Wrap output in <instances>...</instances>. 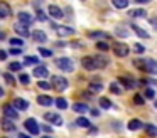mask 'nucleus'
<instances>
[{"label":"nucleus","instance_id":"4468645a","mask_svg":"<svg viewBox=\"0 0 157 138\" xmlns=\"http://www.w3.org/2000/svg\"><path fill=\"white\" fill-rule=\"evenodd\" d=\"M31 35H32V39H34L36 42H39V44H42V42L48 40V35H46V32H42V30H34Z\"/></svg>","mask_w":157,"mask_h":138},{"label":"nucleus","instance_id":"c03bdc74","mask_svg":"<svg viewBox=\"0 0 157 138\" xmlns=\"http://www.w3.org/2000/svg\"><path fill=\"white\" fill-rule=\"evenodd\" d=\"M9 54H14V56H19V54H21V49H17V47H12L10 49V52Z\"/></svg>","mask_w":157,"mask_h":138},{"label":"nucleus","instance_id":"c9c22d12","mask_svg":"<svg viewBox=\"0 0 157 138\" xmlns=\"http://www.w3.org/2000/svg\"><path fill=\"white\" fill-rule=\"evenodd\" d=\"M19 81H21L22 84H29V83H31V77H29V74H24V73H22L21 76H19Z\"/></svg>","mask_w":157,"mask_h":138},{"label":"nucleus","instance_id":"6e6d98bb","mask_svg":"<svg viewBox=\"0 0 157 138\" xmlns=\"http://www.w3.org/2000/svg\"><path fill=\"white\" fill-rule=\"evenodd\" d=\"M154 106H155V108H157V99H155V101H154Z\"/></svg>","mask_w":157,"mask_h":138},{"label":"nucleus","instance_id":"4c0bfd02","mask_svg":"<svg viewBox=\"0 0 157 138\" xmlns=\"http://www.w3.org/2000/svg\"><path fill=\"white\" fill-rule=\"evenodd\" d=\"M37 86L41 88V89H49V88H51V84H49V83H46V81H39V83H37Z\"/></svg>","mask_w":157,"mask_h":138},{"label":"nucleus","instance_id":"20e7f679","mask_svg":"<svg viewBox=\"0 0 157 138\" xmlns=\"http://www.w3.org/2000/svg\"><path fill=\"white\" fill-rule=\"evenodd\" d=\"M2 111H4L5 118H9V120H12V121L19 118V111L15 110L12 104H4V106H2Z\"/></svg>","mask_w":157,"mask_h":138},{"label":"nucleus","instance_id":"de8ad7c7","mask_svg":"<svg viewBox=\"0 0 157 138\" xmlns=\"http://www.w3.org/2000/svg\"><path fill=\"white\" fill-rule=\"evenodd\" d=\"M149 20H150V22H152V24H154V25H155V29H157V19H155V17H150V19H149Z\"/></svg>","mask_w":157,"mask_h":138},{"label":"nucleus","instance_id":"9d476101","mask_svg":"<svg viewBox=\"0 0 157 138\" xmlns=\"http://www.w3.org/2000/svg\"><path fill=\"white\" fill-rule=\"evenodd\" d=\"M17 17H19V24H22V25H31L32 24V15L31 13H27V12H19L17 13Z\"/></svg>","mask_w":157,"mask_h":138},{"label":"nucleus","instance_id":"3c124183","mask_svg":"<svg viewBox=\"0 0 157 138\" xmlns=\"http://www.w3.org/2000/svg\"><path fill=\"white\" fill-rule=\"evenodd\" d=\"M96 131H98V130H96V128H90V135H95Z\"/></svg>","mask_w":157,"mask_h":138},{"label":"nucleus","instance_id":"a211bd4d","mask_svg":"<svg viewBox=\"0 0 157 138\" xmlns=\"http://www.w3.org/2000/svg\"><path fill=\"white\" fill-rule=\"evenodd\" d=\"M81 66L85 67V69H88V71L96 69L95 62H93V57H83V59H81Z\"/></svg>","mask_w":157,"mask_h":138},{"label":"nucleus","instance_id":"ddd939ff","mask_svg":"<svg viewBox=\"0 0 157 138\" xmlns=\"http://www.w3.org/2000/svg\"><path fill=\"white\" fill-rule=\"evenodd\" d=\"M49 15L52 17V19H63V10L59 9L58 5H49Z\"/></svg>","mask_w":157,"mask_h":138},{"label":"nucleus","instance_id":"58836bf2","mask_svg":"<svg viewBox=\"0 0 157 138\" xmlns=\"http://www.w3.org/2000/svg\"><path fill=\"white\" fill-rule=\"evenodd\" d=\"M37 20H39V22H46V20H48V17H46V13L42 12V10H41V12H37Z\"/></svg>","mask_w":157,"mask_h":138},{"label":"nucleus","instance_id":"c756f323","mask_svg":"<svg viewBox=\"0 0 157 138\" xmlns=\"http://www.w3.org/2000/svg\"><path fill=\"white\" fill-rule=\"evenodd\" d=\"M9 42H10V46H12V47H17V49H19V47L22 46V44H24V42H22L21 39H19V37H12V39L9 40Z\"/></svg>","mask_w":157,"mask_h":138},{"label":"nucleus","instance_id":"6ab92c4d","mask_svg":"<svg viewBox=\"0 0 157 138\" xmlns=\"http://www.w3.org/2000/svg\"><path fill=\"white\" fill-rule=\"evenodd\" d=\"M142 126H144V123L140 120H137V118H135V120H130L128 121V130L130 131H137V130H140Z\"/></svg>","mask_w":157,"mask_h":138},{"label":"nucleus","instance_id":"0eeeda50","mask_svg":"<svg viewBox=\"0 0 157 138\" xmlns=\"http://www.w3.org/2000/svg\"><path fill=\"white\" fill-rule=\"evenodd\" d=\"M144 71L150 74H157V61L155 59H144Z\"/></svg>","mask_w":157,"mask_h":138},{"label":"nucleus","instance_id":"ea45409f","mask_svg":"<svg viewBox=\"0 0 157 138\" xmlns=\"http://www.w3.org/2000/svg\"><path fill=\"white\" fill-rule=\"evenodd\" d=\"M96 47H98L100 50H108V42H98Z\"/></svg>","mask_w":157,"mask_h":138},{"label":"nucleus","instance_id":"393cba45","mask_svg":"<svg viewBox=\"0 0 157 138\" xmlns=\"http://www.w3.org/2000/svg\"><path fill=\"white\" fill-rule=\"evenodd\" d=\"M39 62V59L37 57H34V56H25L24 57V64L25 66H32V64H37Z\"/></svg>","mask_w":157,"mask_h":138},{"label":"nucleus","instance_id":"a18cd8bd","mask_svg":"<svg viewBox=\"0 0 157 138\" xmlns=\"http://www.w3.org/2000/svg\"><path fill=\"white\" fill-rule=\"evenodd\" d=\"M7 56H9V54L5 52V50H0V61H5V59H7Z\"/></svg>","mask_w":157,"mask_h":138},{"label":"nucleus","instance_id":"b1692460","mask_svg":"<svg viewBox=\"0 0 157 138\" xmlns=\"http://www.w3.org/2000/svg\"><path fill=\"white\" fill-rule=\"evenodd\" d=\"M132 29L135 30V34L139 37H142V39H147V37H149V32H145V30L142 29V27H139V25H132Z\"/></svg>","mask_w":157,"mask_h":138},{"label":"nucleus","instance_id":"f8f14e48","mask_svg":"<svg viewBox=\"0 0 157 138\" xmlns=\"http://www.w3.org/2000/svg\"><path fill=\"white\" fill-rule=\"evenodd\" d=\"M88 37L91 39H105V40H110L112 35L108 32H101V30H95V32H88Z\"/></svg>","mask_w":157,"mask_h":138},{"label":"nucleus","instance_id":"1a4fd4ad","mask_svg":"<svg viewBox=\"0 0 157 138\" xmlns=\"http://www.w3.org/2000/svg\"><path fill=\"white\" fill-rule=\"evenodd\" d=\"M93 62H95L96 69H101V67H105L106 64H108V59H106L103 54H96V56H93Z\"/></svg>","mask_w":157,"mask_h":138},{"label":"nucleus","instance_id":"8fccbe9b","mask_svg":"<svg viewBox=\"0 0 157 138\" xmlns=\"http://www.w3.org/2000/svg\"><path fill=\"white\" fill-rule=\"evenodd\" d=\"M19 138H31L29 135H25V133H19Z\"/></svg>","mask_w":157,"mask_h":138},{"label":"nucleus","instance_id":"f704fd0d","mask_svg":"<svg viewBox=\"0 0 157 138\" xmlns=\"http://www.w3.org/2000/svg\"><path fill=\"white\" fill-rule=\"evenodd\" d=\"M9 69H10L12 73H14V71H21L22 69V64L21 62H10V64H9Z\"/></svg>","mask_w":157,"mask_h":138},{"label":"nucleus","instance_id":"4d7b16f0","mask_svg":"<svg viewBox=\"0 0 157 138\" xmlns=\"http://www.w3.org/2000/svg\"><path fill=\"white\" fill-rule=\"evenodd\" d=\"M41 138H51V136H41Z\"/></svg>","mask_w":157,"mask_h":138},{"label":"nucleus","instance_id":"2f4dec72","mask_svg":"<svg viewBox=\"0 0 157 138\" xmlns=\"http://www.w3.org/2000/svg\"><path fill=\"white\" fill-rule=\"evenodd\" d=\"M144 98H145V99H154V98H155V93H154V89L147 88L145 93H144Z\"/></svg>","mask_w":157,"mask_h":138},{"label":"nucleus","instance_id":"473e14b6","mask_svg":"<svg viewBox=\"0 0 157 138\" xmlns=\"http://www.w3.org/2000/svg\"><path fill=\"white\" fill-rule=\"evenodd\" d=\"M103 89V86L100 83H91L90 84V91H95V93H100V91Z\"/></svg>","mask_w":157,"mask_h":138},{"label":"nucleus","instance_id":"cd10ccee","mask_svg":"<svg viewBox=\"0 0 157 138\" xmlns=\"http://www.w3.org/2000/svg\"><path fill=\"white\" fill-rule=\"evenodd\" d=\"M56 106H58L59 110H66V108H68V101H66L64 98H58V99H56Z\"/></svg>","mask_w":157,"mask_h":138},{"label":"nucleus","instance_id":"f03ea898","mask_svg":"<svg viewBox=\"0 0 157 138\" xmlns=\"http://www.w3.org/2000/svg\"><path fill=\"white\" fill-rule=\"evenodd\" d=\"M52 83H51V88H54L56 91H64L66 88H68V79L63 76H52Z\"/></svg>","mask_w":157,"mask_h":138},{"label":"nucleus","instance_id":"dca6fc26","mask_svg":"<svg viewBox=\"0 0 157 138\" xmlns=\"http://www.w3.org/2000/svg\"><path fill=\"white\" fill-rule=\"evenodd\" d=\"M14 108H17V110H27L29 108V101H25V99H22V98H15L14 99V104H12Z\"/></svg>","mask_w":157,"mask_h":138},{"label":"nucleus","instance_id":"37998d69","mask_svg":"<svg viewBox=\"0 0 157 138\" xmlns=\"http://www.w3.org/2000/svg\"><path fill=\"white\" fill-rule=\"evenodd\" d=\"M133 50H135V52H139V54H142V52H144V46L135 44V46H133Z\"/></svg>","mask_w":157,"mask_h":138},{"label":"nucleus","instance_id":"423d86ee","mask_svg":"<svg viewBox=\"0 0 157 138\" xmlns=\"http://www.w3.org/2000/svg\"><path fill=\"white\" fill-rule=\"evenodd\" d=\"M24 126L31 135H37L39 133V125H37V121H36L34 118H27V120L24 121Z\"/></svg>","mask_w":157,"mask_h":138},{"label":"nucleus","instance_id":"7c9ffc66","mask_svg":"<svg viewBox=\"0 0 157 138\" xmlns=\"http://www.w3.org/2000/svg\"><path fill=\"white\" fill-rule=\"evenodd\" d=\"M145 10L144 9H137V10H132V12H130V15L132 17H145Z\"/></svg>","mask_w":157,"mask_h":138},{"label":"nucleus","instance_id":"9b49d317","mask_svg":"<svg viewBox=\"0 0 157 138\" xmlns=\"http://www.w3.org/2000/svg\"><path fill=\"white\" fill-rule=\"evenodd\" d=\"M0 128L5 131H14L15 130V121L9 120V118H4V120L0 121Z\"/></svg>","mask_w":157,"mask_h":138},{"label":"nucleus","instance_id":"f257e3e1","mask_svg":"<svg viewBox=\"0 0 157 138\" xmlns=\"http://www.w3.org/2000/svg\"><path fill=\"white\" fill-rule=\"evenodd\" d=\"M56 67H59L61 71H64V73H73L75 71V64H73L71 59H68V57H59V59L54 61Z\"/></svg>","mask_w":157,"mask_h":138},{"label":"nucleus","instance_id":"bb28decb","mask_svg":"<svg viewBox=\"0 0 157 138\" xmlns=\"http://www.w3.org/2000/svg\"><path fill=\"white\" fill-rule=\"evenodd\" d=\"M145 131H147V135H149V136H157V128L154 126V125H147L145 126Z\"/></svg>","mask_w":157,"mask_h":138},{"label":"nucleus","instance_id":"f3484780","mask_svg":"<svg viewBox=\"0 0 157 138\" xmlns=\"http://www.w3.org/2000/svg\"><path fill=\"white\" fill-rule=\"evenodd\" d=\"M48 67L46 66H37V67H34V76L36 77H39V79H41V77H48Z\"/></svg>","mask_w":157,"mask_h":138},{"label":"nucleus","instance_id":"7ed1b4c3","mask_svg":"<svg viewBox=\"0 0 157 138\" xmlns=\"http://www.w3.org/2000/svg\"><path fill=\"white\" fill-rule=\"evenodd\" d=\"M113 52H115V56H118V57H125V56H128V46H127L125 42H117V44H113Z\"/></svg>","mask_w":157,"mask_h":138},{"label":"nucleus","instance_id":"412c9836","mask_svg":"<svg viewBox=\"0 0 157 138\" xmlns=\"http://www.w3.org/2000/svg\"><path fill=\"white\" fill-rule=\"evenodd\" d=\"M37 103L42 104V106H51L54 101H52V98H49V96H39L37 98Z\"/></svg>","mask_w":157,"mask_h":138},{"label":"nucleus","instance_id":"79ce46f5","mask_svg":"<svg viewBox=\"0 0 157 138\" xmlns=\"http://www.w3.org/2000/svg\"><path fill=\"white\" fill-rule=\"evenodd\" d=\"M133 103H137V104H144V98L140 96V94H135V96H133Z\"/></svg>","mask_w":157,"mask_h":138},{"label":"nucleus","instance_id":"5701e85b","mask_svg":"<svg viewBox=\"0 0 157 138\" xmlns=\"http://www.w3.org/2000/svg\"><path fill=\"white\" fill-rule=\"evenodd\" d=\"M76 125H78V126H83V128H91L90 120H88V118H85V116H79L78 120H76Z\"/></svg>","mask_w":157,"mask_h":138},{"label":"nucleus","instance_id":"a19ab883","mask_svg":"<svg viewBox=\"0 0 157 138\" xmlns=\"http://www.w3.org/2000/svg\"><path fill=\"white\" fill-rule=\"evenodd\" d=\"M4 77L7 79V83H9V84H14V83H15L14 76H12V74H9V73H5V74H4Z\"/></svg>","mask_w":157,"mask_h":138},{"label":"nucleus","instance_id":"e433bc0d","mask_svg":"<svg viewBox=\"0 0 157 138\" xmlns=\"http://www.w3.org/2000/svg\"><path fill=\"white\" fill-rule=\"evenodd\" d=\"M117 35H123V37H127L128 35V30H125V29H120V27H117Z\"/></svg>","mask_w":157,"mask_h":138},{"label":"nucleus","instance_id":"6e6552de","mask_svg":"<svg viewBox=\"0 0 157 138\" xmlns=\"http://www.w3.org/2000/svg\"><path fill=\"white\" fill-rule=\"evenodd\" d=\"M44 120H48L49 123L56 125V126H61V125H63V118L59 116V114H56V113H46L44 114Z\"/></svg>","mask_w":157,"mask_h":138},{"label":"nucleus","instance_id":"09e8293b","mask_svg":"<svg viewBox=\"0 0 157 138\" xmlns=\"http://www.w3.org/2000/svg\"><path fill=\"white\" fill-rule=\"evenodd\" d=\"M91 114H93V116H98L100 111H98V110H91Z\"/></svg>","mask_w":157,"mask_h":138},{"label":"nucleus","instance_id":"49530a36","mask_svg":"<svg viewBox=\"0 0 157 138\" xmlns=\"http://www.w3.org/2000/svg\"><path fill=\"white\" fill-rule=\"evenodd\" d=\"M110 89H112V91H113V93H115V94H118V93H120V89H118V88H117V84H112V86H110Z\"/></svg>","mask_w":157,"mask_h":138},{"label":"nucleus","instance_id":"a878e982","mask_svg":"<svg viewBox=\"0 0 157 138\" xmlns=\"http://www.w3.org/2000/svg\"><path fill=\"white\" fill-rule=\"evenodd\" d=\"M113 5L117 9H127L128 7V0H113Z\"/></svg>","mask_w":157,"mask_h":138},{"label":"nucleus","instance_id":"603ef678","mask_svg":"<svg viewBox=\"0 0 157 138\" xmlns=\"http://www.w3.org/2000/svg\"><path fill=\"white\" fill-rule=\"evenodd\" d=\"M2 39H5V34L4 32H0V40H2Z\"/></svg>","mask_w":157,"mask_h":138},{"label":"nucleus","instance_id":"4be33fe9","mask_svg":"<svg viewBox=\"0 0 157 138\" xmlns=\"http://www.w3.org/2000/svg\"><path fill=\"white\" fill-rule=\"evenodd\" d=\"M73 110L76 111V113H86V111H88V106H86L85 103H75L73 104Z\"/></svg>","mask_w":157,"mask_h":138},{"label":"nucleus","instance_id":"39448f33","mask_svg":"<svg viewBox=\"0 0 157 138\" xmlns=\"http://www.w3.org/2000/svg\"><path fill=\"white\" fill-rule=\"evenodd\" d=\"M52 29L56 30V34L59 37H66V35H73L75 34L73 27H66V25H56V24H52Z\"/></svg>","mask_w":157,"mask_h":138},{"label":"nucleus","instance_id":"aec40b11","mask_svg":"<svg viewBox=\"0 0 157 138\" xmlns=\"http://www.w3.org/2000/svg\"><path fill=\"white\" fill-rule=\"evenodd\" d=\"M14 29H15V32H17V34H21V35H24V37H27V35H29V27H27V25H22V24H15Z\"/></svg>","mask_w":157,"mask_h":138},{"label":"nucleus","instance_id":"2eb2a0df","mask_svg":"<svg viewBox=\"0 0 157 138\" xmlns=\"http://www.w3.org/2000/svg\"><path fill=\"white\" fill-rule=\"evenodd\" d=\"M12 13L10 10V5L5 2H0V19H5V17H9Z\"/></svg>","mask_w":157,"mask_h":138},{"label":"nucleus","instance_id":"864d4df0","mask_svg":"<svg viewBox=\"0 0 157 138\" xmlns=\"http://www.w3.org/2000/svg\"><path fill=\"white\" fill-rule=\"evenodd\" d=\"M150 83H152L154 86H157V81H155V79H150Z\"/></svg>","mask_w":157,"mask_h":138},{"label":"nucleus","instance_id":"72a5a7b5","mask_svg":"<svg viewBox=\"0 0 157 138\" xmlns=\"http://www.w3.org/2000/svg\"><path fill=\"white\" fill-rule=\"evenodd\" d=\"M39 54H41L42 57H51V56H52V50L44 49V47H39Z\"/></svg>","mask_w":157,"mask_h":138},{"label":"nucleus","instance_id":"5fc2aeb1","mask_svg":"<svg viewBox=\"0 0 157 138\" xmlns=\"http://www.w3.org/2000/svg\"><path fill=\"white\" fill-rule=\"evenodd\" d=\"M4 96V89H2V88H0V98Z\"/></svg>","mask_w":157,"mask_h":138},{"label":"nucleus","instance_id":"c85d7f7f","mask_svg":"<svg viewBox=\"0 0 157 138\" xmlns=\"http://www.w3.org/2000/svg\"><path fill=\"white\" fill-rule=\"evenodd\" d=\"M100 106L108 110V108H112V101H110L108 98H101V99H100Z\"/></svg>","mask_w":157,"mask_h":138}]
</instances>
